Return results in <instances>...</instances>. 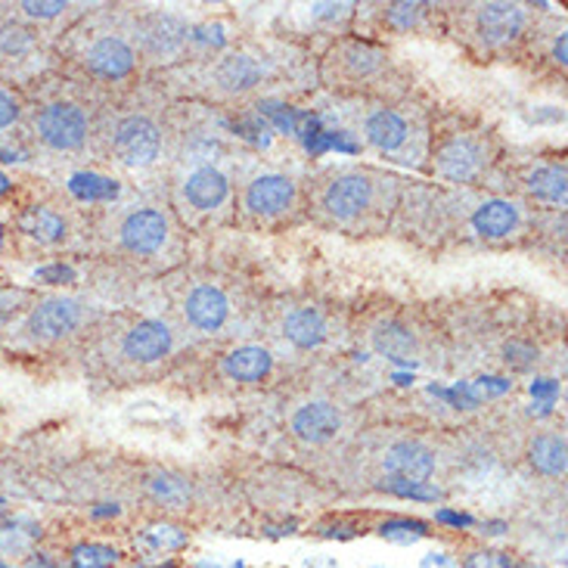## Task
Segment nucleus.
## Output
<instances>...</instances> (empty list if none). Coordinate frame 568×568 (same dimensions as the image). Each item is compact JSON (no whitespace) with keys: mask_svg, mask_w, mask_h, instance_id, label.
Wrapping results in <instances>:
<instances>
[{"mask_svg":"<svg viewBox=\"0 0 568 568\" xmlns=\"http://www.w3.org/2000/svg\"><path fill=\"white\" fill-rule=\"evenodd\" d=\"M88 112L78 106V103H50L38 112L34 119V131H38V140L50 146V150H60V153H69V150H78L84 140H88Z\"/></svg>","mask_w":568,"mask_h":568,"instance_id":"obj_1","label":"nucleus"},{"mask_svg":"<svg viewBox=\"0 0 568 568\" xmlns=\"http://www.w3.org/2000/svg\"><path fill=\"white\" fill-rule=\"evenodd\" d=\"M376 202V181L364 171H345L323 190V212L336 221H354L367 215Z\"/></svg>","mask_w":568,"mask_h":568,"instance_id":"obj_2","label":"nucleus"},{"mask_svg":"<svg viewBox=\"0 0 568 568\" xmlns=\"http://www.w3.org/2000/svg\"><path fill=\"white\" fill-rule=\"evenodd\" d=\"M112 150L128 169H146L162 153V131L146 115H128L112 134Z\"/></svg>","mask_w":568,"mask_h":568,"instance_id":"obj_3","label":"nucleus"},{"mask_svg":"<svg viewBox=\"0 0 568 568\" xmlns=\"http://www.w3.org/2000/svg\"><path fill=\"white\" fill-rule=\"evenodd\" d=\"M84 321V307L75 298H44L29 311V321L22 326V333L34 342H60L72 336Z\"/></svg>","mask_w":568,"mask_h":568,"instance_id":"obj_4","label":"nucleus"},{"mask_svg":"<svg viewBox=\"0 0 568 568\" xmlns=\"http://www.w3.org/2000/svg\"><path fill=\"white\" fill-rule=\"evenodd\" d=\"M485 162H488V153H485V146L473 138H450L447 143H442L438 153H435V171H438L445 181H454V184H469V181H476L478 174L485 171Z\"/></svg>","mask_w":568,"mask_h":568,"instance_id":"obj_5","label":"nucleus"},{"mask_svg":"<svg viewBox=\"0 0 568 568\" xmlns=\"http://www.w3.org/2000/svg\"><path fill=\"white\" fill-rule=\"evenodd\" d=\"M122 246L134 255H155L169 243V217L159 209H138L122 221Z\"/></svg>","mask_w":568,"mask_h":568,"instance_id":"obj_6","label":"nucleus"},{"mask_svg":"<svg viewBox=\"0 0 568 568\" xmlns=\"http://www.w3.org/2000/svg\"><path fill=\"white\" fill-rule=\"evenodd\" d=\"M134 62L138 53L134 47L128 44L119 34H106V38H97L88 50H84V65L91 69L93 75L100 78H124L134 72Z\"/></svg>","mask_w":568,"mask_h":568,"instance_id":"obj_7","label":"nucleus"},{"mask_svg":"<svg viewBox=\"0 0 568 568\" xmlns=\"http://www.w3.org/2000/svg\"><path fill=\"white\" fill-rule=\"evenodd\" d=\"M295 202V184L286 174H262L246 186V209L252 215L277 217Z\"/></svg>","mask_w":568,"mask_h":568,"instance_id":"obj_8","label":"nucleus"},{"mask_svg":"<svg viewBox=\"0 0 568 568\" xmlns=\"http://www.w3.org/2000/svg\"><path fill=\"white\" fill-rule=\"evenodd\" d=\"M476 26L485 44L504 47L523 34L525 10L519 3H485V7H478Z\"/></svg>","mask_w":568,"mask_h":568,"instance_id":"obj_9","label":"nucleus"},{"mask_svg":"<svg viewBox=\"0 0 568 568\" xmlns=\"http://www.w3.org/2000/svg\"><path fill=\"white\" fill-rule=\"evenodd\" d=\"M171 345H174V336H171L169 323L140 321L138 326L128 329L122 352L124 357H131L138 364H153V361H162L171 352Z\"/></svg>","mask_w":568,"mask_h":568,"instance_id":"obj_10","label":"nucleus"},{"mask_svg":"<svg viewBox=\"0 0 568 568\" xmlns=\"http://www.w3.org/2000/svg\"><path fill=\"white\" fill-rule=\"evenodd\" d=\"M385 473L400 481H429L435 476V454L419 442H400L385 450Z\"/></svg>","mask_w":568,"mask_h":568,"instance_id":"obj_11","label":"nucleus"},{"mask_svg":"<svg viewBox=\"0 0 568 568\" xmlns=\"http://www.w3.org/2000/svg\"><path fill=\"white\" fill-rule=\"evenodd\" d=\"M338 429H342V414L329 400H311L292 416V432L307 445H323L336 438Z\"/></svg>","mask_w":568,"mask_h":568,"instance_id":"obj_12","label":"nucleus"},{"mask_svg":"<svg viewBox=\"0 0 568 568\" xmlns=\"http://www.w3.org/2000/svg\"><path fill=\"white\" fill-rule=\"evenodd\" d=\"M140 41H143V50H146L153 60H171V57H178L181 47H184L186 22L171 13L150 16L146 26H143Z\"/></svg>","mask_w":568,"mask_h":568,"instance_id":"obj_13","label":"nucleus"},{"mask_svg":"<svg viewBox=\"0 0 568 568\" xmlns=\"http://www.w3.org/2000/svg\"><path fill=\"white\" fill-rule=\"evenodd\" d=\"M184 311L186 321L193 323L196 329L215 333L231 317V298L217 290V286H196V290L186 295Z\"/></svg>","mask_w":568,"mask_h":568,"instance_id":"obj_14","label":"nucleus"},{"mask_svg":"<svg viewBox=\"0 0 568 568\" xmlns=\"http://www.w3.org/2000/svg\"><path fill=\"white\" fill-rule=\"evenodd\" d=\"M364 134H367L369 146H376L383 155H398L404 153L407 140H410V124L395 109H376L364 122Z\"/></svg>","mask_w":568,"mask_h":568,"instance_id":"obj_15","label":"nucleus"},{"mask_svg":"<svg viewBox=\"0 0 568 568\" xmlns=\"http://www.w3.org/2000/svg\"><path fill=\"white\" fill-rule=\"evenodd\" d=\"M184 196L193 209L212 212L217 205H224V200L231 196V181L217 169H196L184 181Z\"/></svg>","mask_w":568,"mask_h":568,"instance_id":"obj_16","label":"nucleus"},{"mask_svg":"<svg viewBox=\"0 0 568 568\" xmlns=\"http://www.w3.org/2000/svg\"><path fill=\"white\" fill-rule=\"evenodd\" d=\"M333 62L338 65V72L348 78V81H361V78L376 75L383 69L385 53L379 47L364 44V41H345L336 47Z\"/></svg>","mask_w":568,"mask_h":568,"instance_id":"obj_17","label":"nucleus"},{"mask_svg":"<svg viewBox=\"0 0 568 568\" xmlns=\"http://www.w3.org/2000/svg\"><path fill=\"white\" fill-rule=\"evenodd\" d=\"M274 367V357L262 345H243L224 357V376L233 383H258Z\"/></svg>","mask_w":568,"mask_h":568,"instance_id":"obj_18","label":"nucleus"},{"mask_svg":"<svg viewBox=\"0 0 568 568\" xmlns=\"http://www.w3.org/2000/svg\"><path fill=\"white\" fill-rule=\"evenodd\" d=\"M473 227L481 236H488V240H504V236L516 233V227H519V209L507 200L481 202L476 209V215H473Z\"/></svg>","mask_w":568,"mask_h":568,"instance_id":"obj_19","label":"nucleus"},{"mask_svg":"<svg viewBox=\"0 0 568 568\" xmlns=\"http://www.w3.org/2000/svg\"><path fill=\"white\" fill-rule=\"evenodd\" d=\"M217 88L231 93H246L262 81V65L246 57V53H231L215 65Z\"/></svg>","mask_w":568,"mask_h":568,"instance_id":"obj_20","label":"nucleus"},{"mask_svg":"<svg viewBox=\"0 0 568 568\" xmlns=\"http://www.w3.org/2000/svg\"><path fill=\"white\" fill-rule=\"evenodd\" d=\"M528 460L538 469L540 476L559 478L568 469V447L562 435H538L528 447Z\"/></svg>","mask_w":568,"mask_h":568,"instance_id":"obj_21","label":"nucleus"},{"mask_svg":"<svg viewBox=\"0 0 568 568\" xmlns=\"http://www.w3.org/2000/svg\"><path fill=\"white\" fill-rule=\"evenodd\" d=\"M16 227L26 233V236H31V240H38L41 246H53V243H60L62 236H65V221H62V215H57L53 209H44V205L22 212L19 221H16Z\"/></svg>","mask_w":568,"mask_h":568,"instance_id":"obj_22","label":"nucleus"},{"mask_svg":"<svg viewBox=\"0 0 568 568\" xmlns=\"http://www.w3.org/2000/svg\"><path fill=\"white\" fill-rule=\"evenodd\" d=\"M283 329H286V338L298 348H317L326 338V321H323L321 311H314V307L292 311L286 323H283Z\"/></svg>","mask_w":568,"mask_h":568,"instance_id":"obj_23","label":"nucleus"},{"mask_svg":"<svg viewBox=\"0 0 568 568\" xmlns=\"http://www.w3.org/2000/svg\"><path fill=\"white\" fill-rule=\"evenodd\" d=\"M146 491L162 509H186L193 500L190 481L174 473H155L146 478Z\"/></svg>","mask_w":568,"mask_h":568,"instance_id":"obj_24","label":"nucleus"},{"mask_svg":"<svg viewBox=\"0 0 568 568\" xmlns=\"http://www.w3.org/2000/svg\"><path fill=\"white\" fill-rule=\"evenodd\" d=\"M38 50L34 31L19 26V22H3L0 26V62H22Z\"/></svg>","mask_w":568,"mask_h":568,"instance_id":"obj_25","label":"nucleus"},{"mask_svg":"<svg viewBox=\"0 0 568 568\" xmlns=\"http://www.w3.org/2000/svg\"><path fill=\"white\" fill-rule=\"evenodd\" d=\"M373 348L385 357H395V361H407L414 354L416 342L414 336L400 326V323H383L376 333H373Z\"/></svg>","mask_w":568,"mask_h":568,"instance_id":"obj_26","label":"nucleus"},{"mask_svg":"<svg viewBox=\"0 0 568 568\" xmlns=\"http://www.w3.org/2000/svg\"><path fill=\"white\" fill-rule=\"evenodd\" d=\"M528 190L544 202H554V205H566V169L550 165V169H538L528 178Z\"/></svg>","mask_w":568,"mask_h":568,"instance_id":"obj_27","label":"nucleus"},{"mask_svg":"<svg viewBox=\"0 0 568 568\" xmlns=\"http://www.w3.org/2000/svg\"><path fill=\"white\" fill-rule=\"evenodd\" d=\"M69 559L72 568H112L119 562V550L109 544H78Z\"/></svg>","mask_w":568,"mask_h":568,"instance_id":"obj_28","label":"nucleus"},{"mask_svg":"<svg viewBox=\"0 0 568 568\" xmlns=\"http://www.w3.org/2000/svg\"><path fill=\"white\" fill-rule=\"evenodd\" d=\"M143 540L153 547V550H162V554H171V550H181L186 547V531L181 528H174V525H153V528H146L143 531Z\"/></svg>","mask_w":568,"mask_h":568,"instance_id":"obj_29","label":"nucleus"},{"mask_svg":"<svg viewBox=\"0 0 568 568\" xmlns=\"http://www.w3.org/2000/svg\"><path fill=\"white\" fill-rule=\"evenodd\" d=\"M379 535L388 540H398V544H414L426 535V525L410 523V519H395V523H385L379 528Z\"/></svg>","mask_w":568,"mask_h":568,"instance_id":"obj_30","label":"nucleus"},{"mask_svg":"<svg viewBox=\"0 0 568 568\" xmlns=\"http://www.w3.org/2000/svg\"><path fill=\"white\" fill-rule=\"evenodd\" d=\"M463 568H519L507 554H497V550H476L463 559Z\"/></svg>","mask_w":568,"mask_h":568,"instance_id":"obj_31","label":"nucleus"},{"mask_svg":"<svg viewBox=\"0 0 568 568\" xmlns=\"http://www.w3.org/2000/svg\"><path fill=\"white\" fill-rule=\"evenodd\" d=\"M423 13V7L419 3H395V7H388V22L395 26V29L407 31L410 26H416V19Z\"/></svg>","mask_w":568,"mask_h":568,"instance_id":"obj_32","label":"nucleus"},{"mask_svg":"<svg viewBox=\"0 0 568 568\" xmlns=\"http://www.w3.org/2000/svg\"><path fill=\"white\" fill-rule=\"evenodd\" d=\"M31 531H19V528H0V550L3 554H26L29 550Z\"/></svg>","mask_w":568,"mask_h":568,"instance_id":"obj_33","label":"nucleus"},{"mask_svg":"<svg viewBox=\"0 0 568 568\" xmlns=\"http://www.w3.org/2000/svg\"><path fill=\"white\" fill-rule=\"evenodd\" d=\"M19 115H22L19 100H16L13 93L7 91V88H0V131L13 128V124L19 122Z\"/></svg>","mask_w":568,"mask_h":568,"instance_id":"obj_34","label":"nucleus"},{"mask_svg":"<svg viewBox=\"0 0 568 568\" xmlns=\"http://www.w3.org/2000/svg\"><path fill=\"white\" fill-rule=\"evenodd\" d=\"M29 292L22 290H0V323H7L19 307H26Z\"/></svg>","mask_w":568,"mask_h":568,"instance_id":"obj_35","label":"nucleus"},{"mask_svg":"<svg viewBox=\"0 0 568 568\" xmlns=\"http://www.w3.org/2000/svg\"><path fill=\"white\" fill-rule=\"evenodd\" d=\"M22 10H26V16H31V19H53V16H60L62 10H65V3H60V0H41V3L26 0Z\"/></svg>","mask_w":568,"mask_h":568,"instance_id":"obj_36","label":"nucleus"},{"mask_svg":"<svg viewBox=\"0 0 568 568\" xmlns=\"http://www.w3.org/2000/svg\"><path fill=\"white\" fill-rule=\"evenodd\" d=\"M419 568H460V562L447 554H429L419 562Z\"/></svg>","mask_w":568,"mask_h":568,"instance_id":"obj_37","label":"nucleus"},{"mask_svg":"<svg viewBox=\"0 0 568 568\" xmlns=\"http://www.w3.org/2000/svg\"><path fill=\"white\" fill-rule=\"evenodd\" d=\"M566 34H559V41H556V47H554V57L559 62H562V65H566Z\"/></svg>","mask_w":568,"mask_h":568,"instance_id":"obj_38","label":"nucleus"},{"mask_svg":"<svg viewBox=\"0 0 568 568\" xmlns=\"http://www.w3.org/2000/svg\"><path fill=\"white\" fill-rule=\"evenodd\" d=\"M7 186H10V181H7V178H3V174H0V193H3V190H7Z\"/></svg>","mask_w":568,"mask_h":568,"instance_id":"obj_39","label":"nucleus"},{"mask_svg":"<svg viewBox=\"0 0 568 568\" xmlns=\"http://www.w3.org/2000/svg\"><path fill=\"white\" fill-rule=\"evenodd\" d=\"M143 568V566H140ZM153 568H174V562H165V566H153Z\"/></svg>","mask_w":568,"mask_h":568,"instance_id":"obj_40","label":"nucleus"},{"mask_svg":"<svg viewBox=\"0 0 568 568\" xmlns=\"http://www.w3.org/2000/svg\"><path fill=\"white\" fill-rule=\"evenodd\" d=\"M0 246H3V233H0Z\"/></svg>","mask_w":568,"mask_h":568,"instance_id":"obj_41","label":"nucleus"}]
</instances>
